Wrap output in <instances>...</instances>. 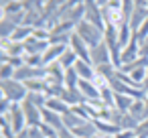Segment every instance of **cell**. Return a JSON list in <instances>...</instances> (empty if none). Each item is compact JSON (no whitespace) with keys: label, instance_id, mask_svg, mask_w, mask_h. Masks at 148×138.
Listing matches in <instances>:
<instances>
[{"label":"cell","instance_id":"obj_1","mask_svg":"<svg viewBox=\"0 0 148 138\" xmlns=\"http://www.w3.org/2000/svg\"><path fill=\"white\" fill-rule=\"evenodd\" d=\"M0 95H4L8 97L12 104H23L29 95V89L23 81L18 79H4V81H0Z\"/></svg>","mask_w":148,"mask_h":138},{"label":"cell","instance_id":"obj_2","mask_svg":"<svg viewBox=\"0 0 148 138\" xmlns=\"http://www.w3.org/2000/svg\"><path fill=\"white\" fill-rule=\"evenodd\" d=\"M75 33L89 45V47H95V45H99L101 41H103V31L101 29H97L95 25H91L89 21H79L77 23V27H75Z\"/></svg>","mask_w":148,"mask_h":138},{"label":"cell","instance_id":"obj_3","mask_svg":"<svg viewBox=\"0 0 148 138\" xmlns=\"http://www.w3.org/2000/svg\"><path fill=\"white\" fill-rule=\"evenodd\" d=\"M101 10H103V21H106V25L120 29V27L126 23L124 10H122V0H110L106 6H101Z\"/></svg>","mask_w":148,"mask_h":138},{"label":"cell","instance_id":"obj_4","mask_svg":"<svg viewBox=\"0 0 148 138\" xmlns=\"http://www.w3.org/2000/svg\"><path fill=\"white\" fill-rule=\"evenodd\" d=\"M89 63H91L95 69L101 67V65L112 63V55H110V49H108L106 41H101L99 45H95V47L89 49Z\"/></svg>","mask_w":148,"mask_h":138},{"label":"cell","instance_id":"obj_5","mask_svg":"<svg viewBox=\"0 0 148 138\" xmlns=\"http://www.w3.org/2000/svg\"><path fill=\"white\" fill-rule=\"evenodd\" d=\"M2 116H8L10 124H12V130L14 134H21L29 124H27V116H25V110H23V104H12L10 112L8 114H2Z\"/></svg>","mask_w":148,"mask_h":138},{"label":"cell","instance_id":"obj_6","mask_svg":"<svg viewBox=\"0 0 148 138\" xmlns=\"http://www.w3.org/2000/svg\"><path fill=\"white\" fill-rule=\"evenodd\" d=\"M45 81L49 85H65V69L61 67L59 61L47 65V75H45Z\"/></svg>","mask_w":148,"mask_h":138},{"label":"cell","instance_id":"obj_7","mask_svg":"<svg viewBox=\"0 0 148 138\" xmlns=\"http://www.w3.org/2000/svg\"><path fill=\"white\" fill-rule=\"evenodd\" d=\"M69 49H71V51L81 59V61H89V49H91V47H89V45H87V43L77 35V33H73V35H71Z\"/></svg>","mask_w":148,"mask_h":138},{"label":"cell","instance_id":"obj_8","mask_svg":"<svg viewBox=\"0 0 148 138\" xmlns=\"http://www.w3.org/2000/svg\"><path fill=\"white\" fill-rule=\"evenodd\" d=\"M23 110H25V116H27V124L29 126H41L43 124V108H37L35 104L31 102H23Z\"/></svg>","mask_w":148,"mask_h":138},{"label":"cell","instance_id":"obj_9","mask_svg":"<svg viewBox=\"0 0 148 138\" xmlns=\"http://www.w3.org/2000/svg\"><path fill=\"white\" fill-rule=\"evenodd\" d=\"M138 57H140V43H138V37H136V33H134L130 45H128L126 49H122V65H128V63L136 61ZM122 65H120V67H122Z\"/></svg>","mask_w":148,"mask_h":138},{"label":"cell","instance_id":"obj_10","mask_svg":"<svg viewBox=\"0 0 148 138\" xmlns=\"http://www.w3.org/2000/svg\"><path fill=\"white\" fill-rule=\"evenodd\" d=\"M23 45H25V55H43V53L51 47L49 41H39V39H35V37H31V39L25 41Z\"/></svg>","mask_w":148,"mask_h":138},{"label":"cell","instance_id":"obj_11","mask_svg":"<svg viewBox=\"0 0 148 138\" xmlns=\"http://www.w3.org/2000/svg\"><path fill=\"white\" fill-rule=\"evenodd\" d=\"M77 89L81 91V95H83V100H85V102H91V100H99V89L95 87V83H93V81H87V79H79V85H77Z\"/></svg>","mask_w":148,"mask_h":138},{"label":"cell","instance_id":"obj_12","mask_svg":"<svg viewBox=\"0 0 148 138\" xmlns=\"http://www.w3.org/2000/svg\"><path fill=\"white\" fill-rule=\"evenodd\" d=\"M75 67V71H77V75L81 77V79H87V81H93L95 79V67L89 63V61H81V59H77V63L73 65Z\"/></svg>","mask_w":148,"mask_h":138},{"label":"cell","instance_id":"obj_13","mask_svg":"<svg viewBox=\"0 0 148 138\" xmlns=\"http://www.w3.org/2000/svg\"><path fill=\"white\" fill-rule=\"evenodd\" d=\"M65 49H67V45H51V47L43 53L45 67H47V65H51V63H55V61H59V57L65 53Z\"/></svg>","mask_w":148,"mask_h":138},{"label":"cell","instance_id":"obj_14","mask_svg":"<svg viewBox=\"0 0 148 138\" xmlns=\"http://www.w3.org/2000/svg\"><path fill=\"white\" fill-rule=\"evenodd\" d=\"M43 122L49 124V126H53L57 132H59L61 128H65V124H63V116L57 114V112H53V110H47V108H43Z\"/></svg>","mask_w":148,"mask_h":138},{"label":"cell","instance_id":"obj_15","mask_svg":"<svg viewBox=\"0 0 148 138\" xmlns=\"http://www.w3.org/2000/svg\"><path fill=\"white\" fill-rule=\"evenodd\" d=\"M59 97H61V100H63V102H65L69 108H73V106H79V104H83V102H85L79 89H67V87L63 89V93H61Z\"/></svg>","mask_w":148,"mask_h":138},{"label":"cell","instance_id":"obj_16","mask_svg":"<svg viewBox=\"0 0 148 138\" xmlns=\"http://www.w3.org/2000/svg\"><path fill=\"white\" fill-rule=\"evenodd\" d=\"M93 124H95L97 134H106V136H116V134L122 130L120 126H116V124H112V122H108V120H93Z\"/></svg>","mask_w":148,"mask_h":138},{"label":"cell","instance_id":"obj_17","mask_svg":"<svg viewBox=\"0 0 148 138\" xmlns=\"http://www.w3.org/2000/svg\"><path fill=\"white\" fill-rule=\"evenodd\" d=\"M132 37H134V29L130 27V23H124V25L118 29V43H120V47L126 49V47L130 45Z\"/></svg>","mask_w":148,"mask_h":138},{"label":"cell","instance_id":"obj_18","mask_svg":"<svg viewBox=\"0 0 148 138\" xmlns=\"http://www.w3.org/2000/svg\"><path fill=\"white\" fill-rule=\"evenodd\" d=\"M146 19H148V6H136L134 12H132V19H130V27H132L134 31H138L140 25H142Z\"/></svg>","mask_w":148,"mask_h":138},{"label":"cell","instance_id":"obj_19","mask_svg":"<svg viewBox=\"0 0 148 138\" xmlns=\"http://www.w3.org/2000/svg\"><path fill=\"white\" fill-rule=\"evenodd\" d=\"M144 102H146V100H134V104H132L130 110H128V114L134 116L140 124L146 122V106H144Z\"/></svg>","mask_w":148,"mask_h":138},{"label":"cell","instance_id":"obj_20","mask_svg":"<svg viewBox=\"0 0 148 138\" xmlns=\"http://www.w3.org/2000/svg\"><path fill=\"white\" fill-rule=\"evenodd\" d=\"M45 108H47V110H53V112H57V114H61V116H63V114H67V112L71 110V108H69L61 97H47Z\"/></svg>","mask_w":148,"mask_h":138},{"label":"cell","instance_id":"obj_21","mask_svg":"<svg viewBox=\"0 0 148 138\" xmlns=\"http://www.w3.org/2000/svg\"><path fill=\"white\" fill-rule=\"evenodd\" d=\"M33 27H27V25H21V27H16V31H14V35L10 37V41H14V43H25V41H29L31 37H33Z\"/></svg>","mask_w":148,"mask_h":138},{"label":"cell","instance_id":"obj_22","mask_svg":"<svg viewBox=\"0 0 148 138\" xmlns=\"http://www.w3.org/2000/svg\"><path fill=\"white\" fill-rule=\"evenodd\" d=\"M77 59H79V57H77V55H75V53H73V51L67 47V49H65V53L59 57V63H61V67L67 71V69H71V67L77 63Z\"/></svg>","mask_w":148,"mask_h":138},{"label":"cell","instance_id":"obj_23","mask_svg":"<svg viewBox=\"0 0 148 138\" xmlns=\"http://www.w3.org/2000/svg\"><path fill=\"white\" fill-rule=\"evenodd\" d=\"M132 104H134V100H132L130 95H126V93H116V100H114L116 110H120V112H128Z\"/></svg>","mask_w":148,"mask_h":138},{"label":"cell","instance_id":"obj_24","mask_svg":"<svg viewBox=\"0 0 148 138\" xmlns=\"http://www.w3.org/2000/svg\"><path fill=\"white\" fill-rule=\"evenodd\" d=\"M79 79H81V77L77 75L75 67H71V69H67V71H65V87H67V89H77Z\"/></svg>","mask_w":148,"mask_h":138},{"label":"cell","instance_id":"obj_25","mask_svg":"<svg viewBox=\"0 0 148 138\" xmlns=\"http://www.w3.org/2000/svg\"><path fill=\"white\" fill-rule=\"evenodd\" d=\"M23 10H25L23 2H21V0H14V2L2 6V16H6V14H16V12H23Z\"/></svg>","mask_w":148,"mask_h":138},{"label":"cell","instance_id":"obj_26","mask_svg":"<svg viewBox=\"0 0 148 138\" xmlns=\"http://www.w3.org/2000/svg\"><path fill=\"white\" fill-rule=\"evenodd\" d=\"M14 31H16V25L6 21V19H2V31H0V37H2V39H10L14 35Z\"/></svg>","mask_w":148,"mask_h":138},{"label":"cell","instance_id":"obj_27","mask_svg":"<svg viewBox=\"0 0 148 138\" xmlns=\"http://www.w3.org/2000/svg\"><path fill=\"white\" fill-rule=\"evenodd\" d=\"M25 63L31 67H45L43 55H25Z\"/></svg>","mask_w":148,"mask_h":138},{"label":"cell","instance_id":"obj_28","mask_svg":"<svg viewBox=\"0 0 148 138\" xmlns=\"http://www.w3.org/2000/svg\"><path fill=\"white\" fill-rule=\"evenodd\" d=\"M14 73H16V67H14V65H10V63H2V79H0V81L12 79Z\"/></svg>","mask_w":148,"mask_h":138},{"label":"cell","instance_id":"obj_29","mask_svg":"<svg viewBox=\"0 0 148 138\" xmlns=\"http://www.w3.org/2000/svg\"><path fill=\"white\" fill-rule=\"evenodd\" d=\"M136 33V37H138V41H144V39H148V19L140 25V29L138 31H134Z\"/></svg>","mask_w":148,"mask_h":138},{"label":"cell","instance_id":"obj_30","mask_svg":"<svg viewBox=\"0 0 148 138\" xmlns=\"http://www.w3.org/2000/svg\"><path fill=\"white\" fill-rule=\"evenodd\" d=\"M136 136H138L136 130H120L114 138H136Z\"/></svg>","mask_w":148,"mask_h":138},{"label":"cell","instance_id":"obj_31","mask_svg":"<svg viewBox=\"0 0 148 138\" xmlns=\"http://www.w3.org/2000/svg\"><path fill=\"white\" fill-rule=\"evenodd\" d=\"M140 43V57H148V39L138 41Z\"/></svg>","mask_w":148,"mask_h":138},{"label":"cell","instance_id":"obj_32","mask_svg":"<svg viewBox=\"0 0 148 138\" xmlns=\"http://www.w3.org/2000/svg\"><path fill=\"white\" fill-rule=\"evenodd\" d=\"M59 138H77V136H75L69 128H61V130H59Z\"/></svg>","mask_w":148,"mask_h":138},{"label":"cell","instance_id":"obj_33","mask_svg":"<svg viewBox=\"0 0 148 138\" xmlns=\"http://www.w3.org/2000/svg\"><path fill=\"white\" fill-rule=\"evenodd\" d=\"M93 138H114V136H106V134H95Z\"/></svg>","mask_w":148,"mask_h":138},{"label":"cell","instance_id":"obj_34","mask_svg":"<svg viewBox=\"0 0 148 138\" xmlns=\"http://www.w3.org/2000/svg\"><path fill=\"white\" fill-rule=\"evenodd\" d=\"M144 89L148 91V71H146V81H144Z\"/></svg>","mask_w":148,"mask_h":138},{"label":"cell","instance_id":"obj_35","mask_svg":"<svg viewBox=\"0 0 148 138\" xmlns=\"http://www.w3.org/2000/svg\"><path fill=\"white\" fill-rule=\"evenodd\" d=\"M10 2H14V0H2V6H6V4H10Z\"/></svg>","mask_w":148,"mask_h":138},{"label":"cell","instance_id":"obj_36","mask_svg":"<svg viewBox=\"0 0 148 138\" xmlns=\"http://www.w3.org/2000/svg\"><path fill=\"white\" fill-rule=\"evenodd\" d=\"M108 2H110V0H108Z\"/></svg>","mask_w":148,"mask_h":138}]
</instances>
